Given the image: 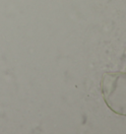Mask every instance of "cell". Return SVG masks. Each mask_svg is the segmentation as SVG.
<instances>
[{
	"instance_id": "6da1fadb",
	"label": "cell",
	"mask_w": 126,
	"mask_h": 134,
	"mask_svg": "<svg viewBox=\"0 0 126 134\" xmlns=\"http://www.w3.org/2000/svg\"><path fill=\"white\" fill-rule=\"evenodd\" d=\"M101 89L105 105L117 115L126 116V72H106Z\"/></svg>"
}]
</instances>
